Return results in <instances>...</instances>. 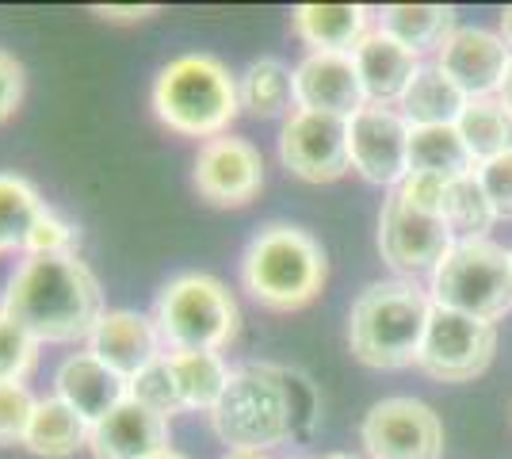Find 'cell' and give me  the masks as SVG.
<instances>
[{
	"instance_id": "cell-1",
	"label": "cell",
	"mask_w": 512,
	"mask_h": 459,
	"mask_svg": "<svg viewBox=\"0 0 512 459\" xmlns=\"http://www.w3.org/2000/svg\"><path fill=\"white\" fill-rule=\"evenodd\" d=\"M0 310L16 318L39 345L88 341L104 318V291L77 253L69 257H23L8 280Z\"/></svg>"
},
{
	"instance_id": "cell-2",
	"label": "cell",
	"mask_w": 512,
	"mask_h": 459,
	"mask_svg": "<svg viewBox=\"0 0 512 459\" xmlns=\"http://www.w3.org/2000/svg\"><path fill=\"white\" fill-rule=\"evenodd\" d=\"M329 280V261L321 241L291 222L260 226L241 257V287L264 310L291 314L310 306Z\"/></svg>"
},
{
	"instance_id": "cell-3",
	"label": "cell",
	"mask_w": 512,
	"mask_h": 459,
	"mask_svg": "<svg viewBox=\"0 0 512 459\" xmlns=\"http://www.w3.org/2000/svg\"><path fill=\"white\" fill-rule=\"evenodd\" d=\"M153 115L180 138L211 142L241 115L237 77L214 54H180L153 81Z\"/></svg>"
},
{
	"instance_id": "cell-4",
	"label": "cell",
	"mask_w": 512,
	"mask_h": 459,
	"mask_svg": "<svg viewBox=\"0 0 512 459\" xmlns=\"http://www.w3.org/2000/svg\"><path fill=\"white\" fill-rule=\"evenodd\" d=\"M432 299L417 284L383 280L360 291L348 314V349L367 368L398 372L417 364Z\"/></svg>"
},
{
	"instance_id": "cell-5",
	"label": "cell",
	"mask_w": 512,
	"mask_h": 459,
	"mask_svg": "<svg viewBox=\"0 0 512 459\" xmlns=\"http://www.w3.org/2000/svg\"><path fill=\"white\" fill-rule=\"evenodd\" d=\"M214 437L226 452H272L295 433V398L283 372L268 364L234 368L222 402L211 410Z\"/></svg>"
},
{
	"instance_id": "cell-6",
	"label": "cell",
	"mask_w": 512,
	"mask_h": 459,
	"mask_svg": "<svg viewBox=\"0 0 512 459\" xmlns=\"http://www.w3.org/2000/svg\"><path fill=\"white\" fill-rule=\"evenodd\" d=\"M153 322L165 352H222L237 337L241 310L222 280L207 272H180L161 287Z\"/></svg>"
},
{
	"instance_id": "cell-7",
	"label": "cell",
	"mask_w": 512,
	"mask_h": 459,
	"mask_svg": "<svg viewBox=\"0 0 512 459\" xmlns=\"http://www.w3.org/2000/svg\"><path fill=\"white\" fill-rule=\"evenodd\" d=\"M432 303L470 314L478 322H497L512 310V253L490 238L455 241L432 272Z\"/></svg>"
},
{
	"instance_id": "cell-8",
	"label": "cell",
	"mask_w": 512,
	"mask_h": 459,
	"mask_svg": "<svg viewBox=\"0 0 512 459\" xmlns=\"http://www.w3.org/2000/svg\"><path fill=\"white\" fill-rule=\"evenodd\" d=\"M497 329L470 314L436 306L428 310L425 341L417 352V368L440 383H470L493 364Z\"/></svg>"
},
{
	"instance_id": "cell-9",
	"label": "cell",
	"mask_w": 512,
	"mask_h": 459,
	"mask_svg": "<svg viewBox=\"0 0 512 459\" xmlns=\"http://www.w3.org/2000/svg\"><path fill=\"white\" fill-rule=\"evenodd\" d=\"M451 245L455 238H451L444 215L417 207L398 188L390 192L383 215H379V253L394 272H402V276L436 272V264L448 257Z\"/></svg>"
},
{
	"instance_id": "cell-10",
	"label": "cell",
	"mask_w": 512,
	"mask_h": 459,
	"mask_svg": "<svg viewBox=\"0 0 512 459\" xmlns=\"http://www.w3.org/2000/svg\"><path fill=\"white\" fill-rule=\"evenodd\" d=\"M360 440L371 459H440L444 421L417 398H383L363 414Z\"/></svg>"
},
{
	"instance_id": "cell-11",
	"label": "cell",
	"mask_w": 512,
	"mask_h": 459,
	"mask_svg": "<svg viewBox=\"0 0 512 459\" xmlns=\"http://www.w3.org/2000/svg\"><path fill=\"white\" fill-rule=\"evenodd\" d=\"M279 161L306 184H333L341 180L348 161V119L295 108L279 131Z\"/></svg>"
},
{
	"instance_id": "cell-12",
	"label": "cell",
	"mask_w": 512,
	"mask_h": 459,
	"mask_svg": "<svg viewBox=\"0 0 512 459\" xmlns=\"http://www.w3.org/2000/svg\"><path fill=\"white\" fill-rule=\"evenodd\" d=\"M409 127L406 115L383 104H363L348 119V161L371 184L398 188L409 176Z\"/></svg>"
},
{
	"instance_id": "cell-13",
	"label": "cell",
	"mask_w": 512,
	"mask_h": 459,
	"mask_svg": "<svg viewBox=\"0 0 512 459\" xmlns=\"http://www.w3.org/2000/svg\"><path fill=\"white\" fill-rule=\"evenodd\" d=\"M192 184L214 207H245L264 188V157L249 138L218 134L199 146Z\"/></svg>"
},
{
	"instance_id": "cell-14",
	"label": "cell",
	"mask_w": 512,
	"mask_h": 459,
	"mask_svg": "<svg viewBox=\"0 0 512 459\" xmlns=\"http://www.w3.org/2000/svg\"><path fill=\"white\" fill-rule=\"evenodd\" d=\"M509 58L512 50L497 31L455 27L451 39L436 54V66L463 88L467 100H478V96H497V88L505 81V69H509Z\"/></svg>"
},
{
	"instance_id": "cell-15",
	"label": "cell",
	"mask_w": 512,
	"mask_h": 459,
	"mask_svg": "<svg viewBox=\"0 0 512 459\" xmlns=\"http://www.w3.org/2000/svg\"><path fill=\"white\" fill-rule=\"evenodd\" d=\"M367 104L352 54H306L295 66V108L352 119Z\"/></svg>"
},
{
	"instance_id": "cell-16",
	"label": "cell",
	"mask_w": 512,
	"mask_h": 459,
	"mask_svg": "<svg viewBox=\"0 0 512 459\" xmlns=\"http://www.w3.org/2000/svg\"><path fill=\"white\" fill-rule=\"evenodd\" d=\"M54 394L62 398L88 429L104 421L111 410H119L130 398V383L119 372H111L96 352H69L54 372Z\"/></svg>"
},
{
	"instance_id": "cell-17",
	"label": "cell",
	"mask_w": 512,
	"mask_h": 459,
	"mask_svg": "<svg viewBox=\"0 0 512 459\" xmlns=\"http://www.w3.org/2000/svg\"><path fill=\"white\" fill-rule=\"evenodd\" d=\"M88 352H96L111 372H119L130 383L134 375H142L165 356V345H161V333L150 314L107 310L88 337Z\"/></svg>"
},
{
	"instance_id": "cell-18",
	"label": "cell",
	"mask_w": 512,
	"mask_h": 459,
	"mask_svg": "<svg viewBox=\"0 0 512 459\" xmlns=\"http://www.w3.org/2000/svg\"><path fill=\"white\" fill-rule=\"evenodd\" d=\"M172 448L169 417L153 414L150 406L127 398L119 410L88 429V452L92 459H150Z\"/></svg>"
},
{
	"instance_id": "cell-19",
	"label": "cell",
	"mask_w": 512,
	"mask_h": 459,
	"mask_svg": "<svg viewBox=\"0 0 512 459\" xmlns=\"http://www.w3.org/2000/svg\"><path fill=\"white\" fill-rule=\"evenodd\" d=\"M356 69H360L363 92H367V104H383V108H394L402 104L406 88L413 85L417 77V54H409L402 43H394L383 31H371L360 46H356Z\"/></svg>"
},
{
	"instance_id": "cell-20",
	"label": "cell",
	"mask_w": 512,
	"mask_h": 459,
	"mask_svg": "<svg viewBox=\"0 0 512 459\" xmlns=\"http://www.w3.org/2000/svg\"><path fill=\"white\" fill-rule=\"evenodd\" d=\"M371 12L363 4H299L291 12V27L310 54H356V46L371 35Z\"/></svg>"
},
{
	"instance_id": "cell-21",
	"label": "cell",
	"mask_w": 512,
	"mask_h": 459,
	"mask_svg": "<svg viewBox=\"0 0 512 459\" xmlns=\"http://www.w3.org/2000/svg\"><path fill=\"white\" fill-rule=\"evenodd\" d=\"M165 364H169L184 414L211 417L234 375V368L222 360V352H165Z\"/></svg>"
},
{
	"instance_id": "cell-22",
	"label": "cell",
	"mask_w": 512,
	"mask_h": 459,
	"mask_svg": "<svg viewBox=\"0 0 512 459\" xmlns=\"http://www.w3.org/2000/svg\"><path fill=\"white\" fill-rule=\"evenodd\" d=\"M398 108H402L409 127H455L463 108H467V96L436 62H428L417 69V77L406 88Z\"/></svg>"
},
{
	"instance_id": "cell-23",
	"label": "cell",
	"mask_w": 512,
	"mask_h": 459,
	"mask_svg": "<svg viewBox=\"0 0 512 459\" xmlns=\"http://www.w3.org/2000/svg\"><path fill=\"white\" fill-rule=\"evenodd\" d=\"M379 31L402 43L409 54H428L451 39L455 31V8L448 4H390L379 12Z\"/></svg>"
},
{
	"instance_id": "cell-24",
	"label": "cell",
	"mask_w": 512,
	"mask_h": 459,
	"mask_svg": "<svg viewBox=\"0 0 512 459\" xmlns=\"http://www.w3.org/2000/svg\"><path fill=\"white\" fill-rule=\"evenodd\" d=\"M409 173L436 176V180H463L478 173L459 127H413L409 131Z\"/></svg>"
},
{
	"instance_id": "cell-25",
	"label": "cell",
	"mask_w": 512,
	"mask_h": 459,
	"mask_svg": "<svg viewBox=\"0 0 512 459\" xmlns=\"http://www.w3.org/2000/svg\"><path fill=\"white\" fill-rule=\"evenodd\" d=\"M23 448L39 459H69L88 448V425L65 406L58 394H46L35 406Z\"/></svg>"
},
{
	"instance_id": "cell-26",
	"label": "cell",
	"mask_w": 512,
	"mask_h": 459,
	"mask_svg": "<svg viewBox=\"0 0 512 459\" xmlns=\"http://www.w3.org/2000/svg\"><path fill=\"white\" fill-rule=\"evenodd\" d=\"M237 96L253 119H287L295 111V69L279 58H256L237 77Z\"/></svg>"
},
{
	"instance_id": "cell-27",
	"label": "cell",
	"mask_w": 512,
	"mask_h": 459,
	"mask_svg": "<svg viewBox=\"0 0 512 459\" xmlns=\"http://www.w3.org/2000/svg\"><path fill=\"white\" fill-rule=\"evenodd\" d=\"M43 215L46 203L31 180L16 173H0V257H8V253L27 257V241Z\"/></svg>"
},
{
	"instance_id": "cell-28",
	"label": "cell",
	"mask_w": 512,
	"mask_h": 459,
	"mask_svg": "<svg viewBox=\"0 0 512 459\" xmlns=\"http://www.w3.org/2000/svg\"><path fill=\"white\" fill-rule=\"evenodd\" d=\"M459 134L467 142L470 157L478 165H486L493 157H505L512 153V111L505 108L501 96H478L467 100V108L459 115Z\"/></svg>"
},
{
	"instance_id": "cell-29",
	"label": "cell",
	"mask_w": 512,
	"mask_h": 459,
	"mask_svg": "<svg viewBox=\"0 0 512 459\" xmlns=\"http://www.w3.org/2000/svg\"><path fill=\"white\" fill-rule=\"evenodd\" d=\"M444 222H448L451 238L455 241H474L486 238L497 215H493L490 199L482 192L478 176H463V180H451L448 196H444Z\"/></svg>"
},
{
	"instance_id": "cell-30",
	"label": "cell",
	"mask_w": 512,
	"mask_h": 459,
	"mask_svg": "<svg viewBox=\"0 0 512 459\" xmlns=\"http://www.w3.org/2000/svg\"><path fill=\"white\" fill-rule=\"evenodd\" d=\"M39 341L0 310V383H23L39 364Z\"/></svg>"
},
{
	"instance_id": "cell-31",
	"label": "cell",
	"mask_w": 512,
	"mask_h": 459,
	"mask_svg": "<svg viewBox=\"0 0 512 459\" xmlns=\"http://www.w3.org/2000/svg\"><path fill=\"white\" fill-rule=\"evenodd\" d=\"M130 398H134V402H142V406H150L153 414L169 417V421L176 414H184V406H180V394H176V383H172L165 356H161L157 364H150L142 375H134V379H130Z\"/></svg>"
},
{
	"instance_id": "cell-32",
	"label": "cell",
	"mask_w": 512,
	"mask_h": 459,
	"mask_svg": "<svg viewBox=\"0 0 512 459\" xmlns=\"http://www.w3.org/2000/svg\"><path fill=\"white\" fill-rule=\"evenodd\" d=\"M35 406L39 398L27 391V383H0V448L23 444Z\"/></svg>"
},
{
	"instance_id": "cell-33",
	"label": "cell",
	"mask_w": 512,
	"mask_h": 459,
	"mask_svg": "<svg viewBox=\"0 0 512 459\" xmlns=\"http://www.w3.org/2000/svg\"><path fill=\"white\" fill-rule=\"evenodd\" d=\"M69 253H77V226L62 219L54 207H46V215L27 241V257H69Z\"/></svg>"
},
{
	"instance_id": "cell-34",
	"label": "cell",
	"mask_w": 512,
	"mask_h": 459,
	"mask_svg": "<svg viewBox=\"0 0 512 459\" xmlns=\"http://www.w3.org/2000/svg\"><path fill=\"white\" fill-rule=\"evenodd\" d=\"M478 184L490 199L493 215L497 219H512V153L505 157H493L486 165H478Z\"/></svg>"
},
{
	"instance_id": "cell-35",
	"label": "cell",
	"mask_w": 512,
	"mask_h": 459,
	"mask_svg": "<svg viewBox=\"0 0 512 459\" xmlns=\"http://www.w3.org/2000/svg\"><path fill=\"white\" fill-rule=\"evenodd\" d=\"M23 88H27V77H23V66L0 50V123H8L23 104Z\"/></svg>"
},
{
	"instance_id": "cell-36",
	"label": "cell",
	"mask_w": 512,
	"mask_h": 459,
	"mask_svg": "<svg viewBox=\"0 0 512 459\" xmlns=\"http://www.w3.org/2000/svg\"><path fill=\"white\" fill-rule=\"evenodd\" d=\"M104 20H146V16H157V4H100L96 8Z\"/></svg>"
},
{
	"instance_id": "cell-37",
	"label": "cell",
	"mask_w": 512,
	"mask_h": 459,
	"mask_svg": "<svg viewBox=\"0 0 512 459\" xmlns=\"http://www.w3.org/2000/svg\"><path fill=\"white\" fill-rule=\"evenodd\" d=\"M497 96H501L505 108L512 111V58H509V69H505V81H501V88H497Z\"/></svg>"
},
{
	"instance_id": "cell-38",
	"label": "cell",
	"mask_w": 512,
	"mask_h": 459,
	"mask_svg": "<svg viewBox=\"0 0 512 459\" xmlns=\"http://www.w3.org/2000/svg\"><path fill=\"white\" fill-rule=\"evenodd\" d=\"M501 39H505V46L512 50V8L501 12Z\"/></svg>"
},
{
	"instance_id": "cell-39",
	"label": "cell",
	"mask_w": 512,
	"mask_h": 459,
	"mask_svg": "<svg viewBox=\"0 0 512 459\" xmlns=\"http://www.w3.org/2000/svg\"><path fill=\"white\" fill-rule=\"evenodd\" d=\"M222 459H272L268 452H226Z\"/></svg>"
},
{
	"instance_id": "cell-40",
	"label": "cell",
	"mask_w": 512,
	"mask_h": 459,
	"mask_svg": "<svg viewBox=\"0 0 512 459\" xmlns=\"http://www.w3.org/2000/svg\"><path fill=\"white\" fill-rule=\"evenodd\" d=\"M150 459H192V456H184V452H176V448H165V452H157V456Z\"/></svg>"
},
{
	"instance_id": "cell-41",
	"label": "cell",
	"mask_w": 512,
	"mask_h": 459,
	"mask_svg": "<svg viewBox=\"0 0 512 459\" xmlns=\"http://www.w3.org/2000/svg\"><path fill=\"white\" fill-rule=\"evenodd\" d=\"M321 459H360V456H352V452H333V456H321Z\"/></svg>"
},
{
	"instance_id": "cell-42",
	"label": "cell",
	"mask_w": 512,
	"mask_h": 459,
	"mask_svg": "<svg viewBox=\"0 0 512 459\" xmlns=\"http://www.w3.org/2000/svg\"><path fill=\"white\" fill-rule=\"evenodd\" d=\"M509 253H512V249H509Z\"/></svg>"
}]
</instances>
